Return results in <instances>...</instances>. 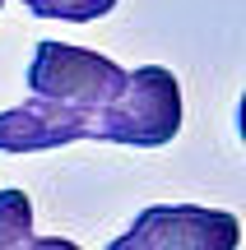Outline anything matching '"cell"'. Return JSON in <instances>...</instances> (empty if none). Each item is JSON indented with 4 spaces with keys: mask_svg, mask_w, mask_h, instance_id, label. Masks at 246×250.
<instances>
[{
    "mask_svg": "<svg viewBox=\"0 0 246 250\" xmlns=\"http://www.w3.org/2000/svg\"><path fill=\"white\" fill-rule=\"evenodd\" d=\"M181 134V83L167 65H139L126 74L121 93L102 111H93V139L163 148Z\"/></svg>",
    "mask_w": 246,
    "mask_h": 250,
    "instance_id": "6da1fadb",
    "label": "cell"
},
{
    "mask_svg": "<svg viewBox=\"0 0 246 250\" xmlns=\"http://www.w3.org/2000/svg\"><path fill=\"white\" fill-rule=\"evenodd\" d=\"M126 83V70H121L112 56H98L89 46H65V42H37L33 65H28V88L33 98L61 102V107H74L84 116L102 111Z\"/></svg>",
    "mask_w": 246,
    "mask_h": 250,
    "instance_id": "7a4b0ae2",
    "label": "cell"
},
{
    "mask_svg": "<svg viewBox=\"0 0 246 250\" xmlns=\"http://www.w3.org/2000/svg\"><path fill=\"white\" fill-rule=\"evenodd\" d=\"M242 223L228 208L149 204L107 250H237Z\"/></svg>",
    "mask_w": 246,
    "mask_h": 250,
    "instance_id": "3957f363",
    "label": "cell"
},
{
    "mask_svg": "<svg viewBox=\"0 0 246 250\" xmlns=\"http://www.w3.org/2000/svg\"><path fill=\"white\" fill-rule=\"evenodd\" d=\"M74 139H93V116L61 102H19L0 111V153H42V148H65Z\"/></svg>",
    "mask_w": 246,
    "mask_h": 250,
    "instance_id": "277c9868",
    "label": "cell"
},
{
    "mask_svg": "<svg viewBox=\"0 0 246 250\" xmlns=\"http://www.w3.org/2000/svg\"><path fill=\"white\" fill-rule=\"evenodd\" d=\"M33 241V199L23 190H0V250H23Z\"/></svg>",
    "mask_w": 246,
    "mask_h": 250,
    "instance_id": "5b68a950",
    "label": "cell"
},
{
    "mask_svg": "<svg viewBox=\"0 0 246 250\" xmlns=\"http://www.w3.org/2000/svg\"><path fill=\"white\" fill-rule=\"evenodd\" d=\"M33 19H65V23H93L112 14L116 0H19Z\"/></svg>",
    "mask_w": 246,
    "mask_h": 250,
    "instance_id": "8992f818",
    "label": "cell"
},
{
    "mask_svg": "<svg viewBox=\"0 0 246 250\" xmlns=\"http://www.w3.org/2000/svg\"><path fill=\"white\" fill-rule=\"evenodd\" d=\"M23 250H79L74 241H65V236H33Z\"/></svg>",
    "mask_w": 246,
    "mask_h": 250,
    "instance_id": "52a82bcc",
    "label": "cell"
},
{
    "mask_svg": "<svg viewBox=\"0 0 246 250\" xmlns=\"http://www.w3.org/2000/svg\"><path fill=\"white\" fill-rule=\"evenodd\" d=\"M0 9H5V0H0Z\"/></svg>",
    "mask_w": 246,
    "mask_h": 250,
    "instance_id": "ba28073f",
    "label": "cell"
}]
</instances>
